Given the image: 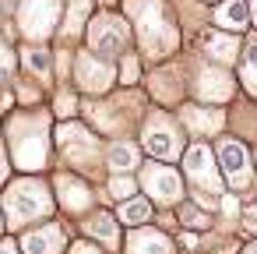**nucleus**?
Instances as JSON below:
<instances>
[{"label": "nucleus", "instance_id": "32", "mask_svg": "<svg viewBox=\"0 0 257 254\" xmlns=\"http://www.w3.org/2000/svg\"><path fill=\"white\" fill-rule=\"evenodd\" d=\"M0 254H18V247L15 243H0Z\"/></svg>", "mask_w": 257, "mask_h": 254}, {"label": "nucleus", "instance_id": "26", "mask_svg": "<svg viewBox=\"0 0 257 254\" xmlns=\"http://www.w3.org/2000/svg\"><path fill=\"white\" fill-rule=\"evenodd\" d=\"M183 222H187V226H201V229H204V226H208V215H204V212L197 215L194 208H183Z\"/></svg>", "mask_w": 257, "mask_h": 254}, {"label": "nucleus", "instance_id": "21", "mask_svg": "<svg viewBox=\"0 0 257 254\" xmlns=\"http://www.w3.org/2000/svg\"><path fill=\"white\" fill-rule=\"evenodd\" d=\"M92 11V0H71V15H67V25H64V36H78L85 29V18Z\"/></svg>", "mask_w": 257, "mask_h": 254}, {"label": "nucleus", "instance_id": "6", "mask_svg": "<svg viewBox=\"0 0 257 254\" xmlns=\"http://www.w3.org/2000/svg\"><path fill=\"white\" fill-rule=\"evenodd\" d=\"M145 148L152 155H159V159H176L180 155L183 141H180V134H176V127H173V120L166 113H155L148 120V127H145Z\"/></svg>", "mask_w": 257, "mask_h": 254}, {"label": "nucleus", "instance_id": "13", "mask_svg": "<svg viewBox=\"0 0 257 254\" xmlns=\"http://www.w3.org/2000/svg\"><path fill=\"white\" fill-rule=\"evenodd\" d=\"M229 92H232V78L225 71L201 67V74H197V96H204V99H225Z\"/></svg>", "mask_w": 257, "mask_h": 254}, {"label": "nucleus", "instance_id": "35", "mask_svg": "<svg viewBox=\"0 0 257 254\" xmlns=\"http://www.w3.org/2000/svg\"><path fill=\"white\" fill-rule=\"evenodd\" d=\"M0 229H4V222H0Z\"/></svg>", "mask_w": 257, "mask_h": 254}, {"label": "nucleus", "instance_id": "20", "mask_svg": "<svg viewBox=\"0 0 257 254\" xmlns=\"http://www.w3.org/2000/svg\"><path fill=\"white\" fill-rule=\"evenodd\" d=\"M204 46H208V53H211L215 60H222V64H232V60H236V53H239L236 39H225V36H208V39H204Z\"/></svg>", "mask_w": 257, "mask_h": 254}, {"label": "nucleus", "instance_id": "33", "mask_svg": "<svg viewBox=\"0 0 257 254\" xmlns=\"http://www.w3.org/2000/svg\"><path fill=\"white\" fill-rule=\"evenodd\" d=\"M243 254H257V243H250V247H243Z\"/></svg>", "mask_w": 257, "mask_h": 254}, {"label": "nucleus", "instance_id": "3", "mask_svg": "<svg viewBox=\"0 0 257 254\" xmlns=\"http://www.w3.org/2000/svg\"><path fill=\"white\" fill-rule=\"evenodd\" d=\"M4 212L11 219V226H25L32 219L50 215V194L39 180H18L4 198Z\"/></svg>", "mask_w": 257, "mask_h": 254}, {"label": "nucleus", "instance_id": "18", "mask_svg": "<svg viewBox=\"0 0 257 254\" xmlns=\"http://www.w3.org/2000/svg\"><path fill=\"white\" fill-rule=\"evenodd\" d=\"M109 166H113L116 173H127V170H134V166H138V148H134V145H127V141H116V145H109Z\"/></svg>", "mask_w": 257, "mask_h": 254}, {"label": "nucleus", "instance_id": "9", "mask_svg": "<svg viewBox=\"0 0 257 254\" xmlns=\"http://www.w3.org/2000/svg\"><path fill=\"white\" fill-rule=\"evenodd\" d=\"M145 191L155 198V201H162V205H173V201H180V177L169 170V166H145Z\"/></svg>", "mask_w": 257, "mask_h": 254}, {"label": "nucleus", "instance_id": "22", "mask_svg": "<svg viewBox=\"0 0 257 254\" xmlns=\"http://www.w3.org/2000/svg\"><path fill=\"white\" fill-rule=\"evenodd\" d=\"M148 215H152V205H148L145 198H134V201H127V205L120 208V219H123L127 226H141V222H148Z\"/></svg>", "mask_w": 257, "mask_h": 254}, {"label": "nucleus", "instance_id": "10", "mask_svg": "<svg viewBox=\"0 0 257 254\" xmlns=\"http://www.w3.org/2000/svg\"><path fill=\"white\" fill-rule=\"evenodd\" d=\"M218 162H222V173L229 177V184H236V187H246L250 184V159H246V152H243V145L239 141H222L218 145Z\"/></svg>", "mask_w": 257, "mask_h": 254}, {"label": "nucleus", "instance_id": "15", "mask_svg": "<svg viewBox=\"0 0 257 254\" xmlns=\"http://www.w3.org/2000/svg\"><path fill=\"white\" fill-rule=\"evenodd\" d=\"M246 18H250L246 0H225V4H218V11H215V22L225 32H243L246 29Z\"/></svg>", "mask_w": 257, "mask_h": 254}, {"label": "nucleus", "instance_id": "5", "mask_svg": "<svg viewBox=\"0 0 257 254\" xmlns=\"http://www.w3.org/2000/svg\"><path fill=\"white\" fill-rule=\"evenodd\" d=\"M57 15H60V0H22V32L29 39H46L57 25Z\"/></svg>", "mask_w": 257, "mask_h": 254}, {"label": "nucleus", "instance_id": "34", "mask_svg": "<svg viewBox=\"0 0 257 254\" xmlns=\"http://www.w3.org/2000/svg\"><path fill=\"white\" fill-rule=\"evenodd\" d=\"M250 8H253V15H257V0H250Z\"/></svg>", "mask_w": 257, "mask_h": 254}, {"label": "nucleus", "instance_id": "2", "mask_svg": "<svg viewBox=\"0 0 257 254\" xmlns=\"http://www.w3.org/2000/svg\"><path fill=\"white\" fill-rule=\"evenodd\" d=\"M11 148L22 170H43L46 162V120L43 117H18L11 127Z\"/></svg>", "mask_w": 257, "mask_h": 254}, {"label": "nucleus", "instance_id": "27", "mask_svg": "<svg viewBox=\"0 0 257 254\" xmlns=\"http://www.w3.org/2000/svg\"><path fill=\"white\" fill-rule=\"evenodd\" d=\"M11 67H15V57H11V50H8L4 43H0V78H4Z\"/></svg>", "mask_w": 257, "mask_h": 254}, {"label": "nucleus", "instance_id": "30", "mask_svg": "<svg viewBox=\"0 0 257 254\" xmlns=\"http://www.w3.org/2000/svg\"><path fill=\"white\" fill-rule=\"evenodd\" d=\"M71 254H99V250H95V247H88V243H78Z\"/></svg>", "mask_w": 257, "mask_h": 254}, {"label": "nucleus", "instance_id": "4", "mask_svg": "<svg viewBox=\"0 0 257 254\" xmlns=\"http://www.w3.org/2000/svg\"><path fill=\"white\" fill-rule=\"evenodd\" d=\"M88 43H92V53H99V60H113L123 53L127 46V29L120 18L113 15H99L92 25H88Z\"/></svg>", "mask_w": 257, "mask_h": 254}, {"label": "nucleus", "instance_id": "1", "mask_svg": "<svg viewBox=\"0 0 257 254\" xmlns=\"http://www.w3.org/2000/svg\"><path fill=\"white\" fill-rule=\"evenodd\" d=\"M127 11L138 22V39L152 57H166L176 50V25L169 22L162 0H127Z\"/></svg>", "mask_w": 257, "mask_h": 254}, {"label": "nucleus", "instance_id": "28", "mask_svg": "<svg viewBox=\"0 0 257 254\" xmlns=\"http://www.w3.org/2000/svg\"><path fill=\"white\" fill-rule=\"evenodd\" d=\"M57 113H60V117H71V113H74V99H71V96H60V99H57Z\"/></svg>", "mask_w": 257, "mask_h": 254}, {"label": "nucleus", "instance_id": "24", "mask_svg": "<svg viewBox=\"0 0 257 254\" xmlns=\"http://www.w3.org/2000/svg\"><path fill=\"white\" fill-rule=\"evenodd\" d=\"M25 67L36 71L39 78H50V64H46V53L43 50H25Z\"/></svg>", "mask_w": 257, "mask_h": 254}, {"label": "nucleus", "instance_id": "31", "mask_svg": "<svg viewBox=\"0 0 257 254\" xmlns=\"http://www.w3.org/2000/svg\"><path fill=\"white\" fill-rule=\"evenodd\" d=\"M4 177H8V159H4V148H0V184H4Z\"/></svg>", "mask_w": 257, "mask_h": 254}, {"label": "nucleus", "instance_id": "23", "mask_svg": "<svg viewBox=\"0 0 257 254\" xmlns=\"http://www.w3.org/2000/svg\"><path fill=\"white\" fill-rule=\"evenodd\" d=\"M243 85L257 96V43H250V50H246V60H243Z\"/></svg>", "mask_w": 257, "mask_h": 254}, {"label": "nucleus", "instance_id": "29", "mask_svg": "<svg viewBox=\"0 0 257 254\" xmlns=\"http://www.w3.org/2000/svg\"><path fill=\"white\" fill-rule=\"evenodd\" d=\"M134 78H138V60H134V57H127V64H123V81L131 85Z\"/></svg>", "mask_w": 257, "mask_h": 254}, {"label": "nucleus", "instance_id": "25", "mask_svg": "<svg viewBox=\"0 0 257 254\" xmlns=\"http://www.w3.org/2000/svg\"><path fill=\"white\" fill-rule=\"evenodd\" d=\"M109 191H113V198H131V194H134V184H131L127 177H113Z\"/></svg>", "mask_w": 257, "mask_h": 254}, {"label": "nucleus", "instance_id": "19", "mask_svg": "<svg viewBox=\"0 0 257 254\" xmlns=\"http://www.w3.org/2000/svg\"><path fill=\"white\" fill-rule=\"evenodd\" d=\"M88 233L92 236H99V240H106L109 247H116L120 243V229H116V219L113 215H106V212H99L92 222H88Z\"/></svg>", "mask_w": 257, "mask_h": 254}, {"label": "nucleus", "instance_id": "12", "mask_svg": "<svg viewBox=\"0 0 257 254\" xmlns=\"http://www.w3.org/2000/svg\"><path fill=\"white\" fill-rule=\"evenodd\" d=\"M60 148L74 159V162H85L88 155H92V148H95V138L85 131V127H78V124H71V127H64L60 134Z\"/></svg>", "mask_w": 257, "mask_h": 254}, {"label": "nucleus", "instance_id": "17", "mask_svg": "<svg viewBox=\"0 0 257 254\" xmlns=\"http://www.w3.org/2000/svg\"><path fill=\"white\" fill-rule=\"evenodd\" d=\"M183 120H187L190 131H201V134H215L222 127V113L218 110H201V106H187Z\"/></svg>", "mask_w": 257, "mask_h": 254}, {"label": "nucleus", "instance_id": "7", "mask_svg": "<svg viewBox=\"0 0 257 254\" xmlns=\"http://www.w3.org/2000/svg\"><path fill=\"white\" fill-rule=\"evenodd\" d=\"M74 78H78V85L81 89H88V92H102V89H109L113 85V78H116V71H113V64L109 60H99L95 53H81L78 57V64H74Z\"/></svg>", "mask_w": 257, "mask_h": 254}, {"label": "nucleus", "instance_id": "8", "mask_svg": "<svg viewBox=\"0 0 257 254\" xmlns=\"http://www.w3.org/2000/svg\"><path fill=\"white\" fill-rule=\"evenodd\" d=\"M187 177L204 191V194H222V184H218V173H215V162H211V152L204 145H194L187 152Z\"/></svg>", "mask_w": 257, "mask_h": 254}, {"label": "nucleus", "instance_id": "14", "mask_svg": "<svg viewBox=\"0 0 257 254\" xmlns=\"http://www.w3.org/2000/svg\"><path fill=\"white\" fill-rule=\"evenodd\" d=\"M57 198H60V205H64L67 212H81V208H88V201H92L88 187H85L81 180H74V177H57Z\"/></svg>", "mask_w": 257, "mask_h": 254}, {"label": "nucleus", "instance_id": "16", "mask_svg": "<svg viewBox=\"0 0 257 254\" xmlns=\"http://www.w3.org/2000/svg\"><path fill=\"white\" fill-rule=\"evenodd\" d=\"M127 254H169V240L155 229H138L127 243Z\"/></svg>", "mask_w": 257, "mask_h": 254}, {"label": "nucleus", "instance_id": "11", "mask_svg": "<svg viewBox=\"0 0 257 254\" xmlns=\"http://www.w3.org/2000/svg\"><path fill=\"white\" fill-rule=\"evenodd\" d=\"M22 247H25V254H57V250L64 247V233H60V226L46 222V226L25 233Z\"/></svg>", "mask_w": 257, "mask_h": 254}]
</instances>
